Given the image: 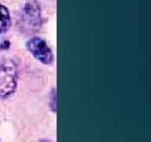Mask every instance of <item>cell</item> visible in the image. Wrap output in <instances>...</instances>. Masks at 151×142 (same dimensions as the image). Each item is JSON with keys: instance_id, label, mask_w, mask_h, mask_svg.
Segmentation results:
<instances>
[{"instance_id": "6da1fadb", "label": "cell", "mask_w": 151, "mask_h": 142, "mask_svg": "<svg viewBox=\"0 0 151 142\" xmlns=\"http://www.w3.org/2000/svg\"><path fill=\"white\" fill-rule=\"evenodd\" d=\"M18 80V70L16 62L6 59L0 62V98L6 99L14 94Z\"/></svg>"}, {"instance_id": "7a4b0ae2", "label": "cell", "mask_w": 151, "mask_h": 142, "mask_svg": "<svg viewBox=\"0 0 151 142\" xmlns=\"http://www.w3.org/2000/svg\"><path fill=\"white\" fill-rule=\"evenodd\" d=\"M27 48L31 54L40 62L50 65L54 62V54L52 50L43 39L33 37L27 43Z\"/></svg>"}, {"instance_id": "3957f363", "label": "cell", "mask_w": 151, "mask_h": 142, "mask_svg": "<svg viewBox=\"0 0 151 142\" xmlns=\"http://www.w3.org/2000/svg\"><path fill=\"white\" fill-rule=\"evenodd\" d=\"M23 21L29 25H32V28H35L39 26V22L40 21V9L36 3H28L24 7V12L23 14Z\"/></svg>"}, {"instance_id": "277c9868", "label": "cell", "mask_w": 151, "mask_h": 142, "mask_svg": "<svg viewBox=\"0 0 151 142\" xmlns=\"http://www.w3.org/2000/svg\"><path fill=\"white\" fill-rule=\"evenodd\" d=\"M11 25V17L9 9L4 5L0 4V34L8 31Z\"/></svg>"}, {"instance_id": "5b68a950", "label": "cell", "mask_w": 151, "mask_h": 142, "mask_svg": "<svg viewBox=\"0 0 151 142\" xmlns=\"http://www.w3.org/2000/svg\"><path fill=\"white\" fill-rule=\"evenodd\" d=\"M56 96H57V93H56V91L55 89H52L50 93V108L51 111H53L54 112L56 111V108H57V106H56V102H57V99H56Z\"/></svg>"}, {"instance_id": "8992f818", "label": "cell", "mask_w": 151, "mask_h": 142, "mask_svg": "<svg viewBox=\"0 0 151 142\" xmlns=\"http://www.w3.org/2000/svg\"><path fill=\"white\" fill-rule=\"evenodd\" d=\"M40 142H47V140H44V141H40Z\"/></svg>"}]
</instances>
